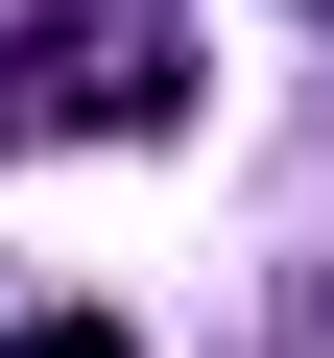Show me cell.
<instances>
[{"instance_id":"obj_1","label":"cell","mask_w":334,"mask_h":358,"mask_svg":"<svg viewBox=\"0 0 334 358\" xmlns=\"http://www.w3.org/2000/svg\"><path fill=\"white\" fill-rule=\"evenodd\" d=\"M167 120H191L167 0H24L0 24V143H167Z\"/></svg>"},{"instance_id":"obj_2","label":"cell","mask_w":334,"mask_h":358,"mask_svg":"<svg viewBox=\"0 0 334 358\" xmlns=\"http://www.w3.org/2000/svg\"><path fill=\"white\" fill-rule=\"evenodd\" d=\"M0 358H143L119 310H0Z\"/></svg>"}]
</instances>
